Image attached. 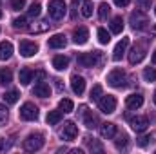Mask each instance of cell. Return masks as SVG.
I'll return each mask as SVG.
<instances>
[{
  "label": "cell",
  "mask_w": 156,
  "mask_h": 154,
  "mask_svg": "<svg viewBox=\"0 0 156 154\" xmlns=\"http://www.w3.org/2000/svg\"><path fill=\"white\" fill-rule=\"evenodd\" d=\"M127 45H129V38H127V37H125V38H122L116 45H115V51H113V60H115V62L122 60V56H123V53H125Z\"/></svg>",
  "instance_id": "obj_14"
},
{
  "label": "cell",
  "mask_w": 156,
  "mask_h": 154,
  "mask_svg": "<svg viewBox=\"0 0 156 154\" xmlns=\"http://www.w3.org/2000/svg\"><path fill=\"white\" fill-rule=\"evenodd\" d=\"M76 62H78L80 67H93V65H98V64L102 62V53H100V51L82 53V54H78Z\"/></svg>",
  "instance_id": "obj_1"
},
{
  "label": "cell",
  "mask_w": 156,
  "mask_h": 154,
  "mask_svg": "<svg viewBox=\"0 0 156 154\" xmlns=\"http://www.w3.org/2000/svg\"><path fill=\"white\" fill-rule=\"evenodd\" d=\"M2 98H4V102H5V103L13 105V103H16V102H18V98H20V93L13 89V91H7V93H4V96H2Z\"/></svg>",
  "instance_id": "obj_23"
},
{
  "label": "cell",
  "mask_w": 156,
  "mask_h": 154,
  "mask_svg": "<svg viewBox=\"0 0 156 154\" xmlns=\"http://www.w3.org/2000/svg\"><path fill=\"white\" fill-rule=\"evenodd\" d=\"M55 83H56V89L62 91V82H60V80H55Z\"/></svg>",
  "instance_id": "obj_45"
},
{
  "label": "cell",
  "mask_w": 156,
  "mask_h": 154,
  "mask_svg": "<svg viewBox=\"0 0 156 154\" xmlns=\"http://www.w3.org/2000/svg\"><path fill=\"white\" fill-rule=\"evenodd\" d=\"M100 134H102V138H107V140L115 138V136H116V125L111 123V121L102 123V127H100Z\"/></svg>",
  "instance_id": "obj_15"
},
{
  "label": "cell",
  "mask_w": 156,
  "mask_h": 154,
  "mask_svg": "<svg viewBox=\"0 0 156 154\" xmlns=\"http://www.w3.org/2000/svg\"><path fill=\"white\" fill-rule=\"evenodd\" d=\"M125 105H127L129 109H138V107H142V105H144V96H142L140 93H134V94L127 96Z\"/></svg>",
  "instance_id": "obj_17"
},
{
  "label": "cell",
  "mask_w": 156,
  "mask_h": 154,
  "mask_svg": "<svg viewBox=\"0 0 156 154\" xmlns=\"http://www.w3.org/2000/svg\"><path fill=\"white\" fill-rule=\"evenodd\" d=\"M145 58V49L142 45H134L131 51H129V62L134 65V64H140L142 60Z\"/></svg>",
  "instance_id": "obj_11"
},
{
  "label": "cell",
  "mask_w": 156,
  "mask_h": 154,
  "mask_svg": "<svg viewBox=\"0 0 156 154\" xmlns=\"http://www.w3.org/2000/svg\"><path fill=\"white\" fill-rule=\"evenodd\" d=\"M102 94H104V89H102V85H100V83H96V85H93L89 98H91L93 102H98V100L102 98Z\"/></svg>",
  "instance_id": "obj_26"
},
{
  "label": "cell",
  "mask_w": 156,
  "mask_h": 154,
  "mask_svg": "<svg viewBox=\"0 0 156 154\" xmlns=\"http://www.w3.org/2000/svg\"><path fill=\"white\" fill-rule=\"evenodd\" d=\"M13 27H15V29H26V27H27V20H26V16H18V18H15V20H13Z\"/></svg>",
  "instance_id": "obj_35"
},
{
  "label": "cell",
  "mask_w": 156,
  "mask_h": 154,
  "mask_svg": "<svg viewBox=\"0 0 156 154\" xmlns=\"http://www.w3.org/2000/svg\"><path fill=\"white\" fill-rule=\"evenodd\" d=\"M154 140H156V132H153V134H149V136L140 138V140H138V145H140V147H147L149 142H154Z\"/></svg>",
  "instance_id": "obj_36"
},
{
  "label": "cell",
  "mask_w": 156,
  "mask_h": 154,
  "mask_svg": "<svg viewBox=\"0 0 156 154\" xmlns=\"http://www.w3.org/2000/svg\"><path fill=\"white\" fill-rule=\"evenodd\" d=\"M44 78H45V73H44V71H38V73H37V76H35V80H38V82H42Z\"/></svg>",
  "instance_id": "obj_44"
},
{
  "label": "cell",
  "mask_w": 156,
  "mask_h": 154,
  "mask_svg": "<svg viewBox=\"0 0 156 154\" xmlns=\"http://www.w3.org/2000/svg\"><path fill=\"white\" fill-rule=\"evenodd\" d=\"M11 147V142H7L4 136H0V151H5V149H9Z\"/></svg>",
  "instance_id": "obj_42"
},
{
  "label": "cell",
  "mask_w": 156,
  "mask_h": 154,
  "mask_svg": "<svg viewBox=\"0 0 156 154\" xmlns=\"http://www.w3.org/2000/svg\"><path fill=\"white\" fill-rule=\"evenodd\" d=\"M154 13H156V9H154Z\"/></svg>",
  "instance_id": "obj_50"
},
{
  "label": "cell",
  "mask_w": 156,
  "mask_h": 154,
  "mask_svg": "<svg viewBox=\"0 0 156 154\" xmlns=\"http://www.w3.org/2000/svg\"><path fill=\"white\" fill-rule=\"evenodd\" d=\"M60 120H62V111L60 109L58 111H49L47 116H45V121L49 125H56V123H60Z\"/></svg>",
  "instance_id": "obj_22"
},
{
  "label": "cell",
  "mask_w": 156,
  "mask_h": 154,
  "mask_svg": "<svg viewBox=\"0 0 156 154\" xmlns=\"http://www.w3.org/2000/svg\"><path fill=\"white\" fill-rule=\"evenodd\" d=\"M13 56V44L4 40L0 42V60H9Z\"/></svg>",
  "instance_id": "obj_18"
},
{
  "label": "cell",
  "mask_w": 156,
  "mask_h": 154,
  "mask_svg": "<svg viewBox=\"0 0 156 154\" xmlns=\"http://www.w3.org/2000/svg\"><path fill=\"white\" fill-rule=\"evenodd\" d=\"M67 13V5L64 0H51L49 2V16L53 20H60L64 18V15Z\"/></svg>",
  "instance_id": "obj_4"
},
{
  "label": "cell",
  "mask_w": 156,
  "mask_h": 154,
  "mask_svg": "<svg viewBox=\"0 0 156 154\" xmlns=\"http://www.w3.org/2000/svg\"><path fill=\"white\" fill-rule=\"evenodd\" d=\"M125 82H127V75L123 69H113L109 75H107V83L111 87H116V89H122L125 87Z\"/></svg>",
  "instance_id": "obj_2"
},
{
  "label": "cell",
  "mask_w": 156,
  "mask_h": 154,
  "mask_svg": "<svg viewBox=\"0 0 156 154\" xmlns=\"http://www.w3.org/2000/svg\"><path fill=\"white\" fill-rule=\"evenodd\" d=\"M87 143H89V149H91L93 152H102V151H104V147H102V143H100V142H96V140H93V142H89V138H87Z\"/></svg>",
  "instance_id": "obj_37"
},
{
  "label": "cell",
  "mask_w": 156,
  "mask_h": 154,
  "mask_svg": "<svg viewBox=\"0 0 156 154\" xmlns=\"http://www.w3.org/2000/svg\"><path fill=\"white\" fill-rule=\"evenodd\" d=\"M82 116H83V123H85L87 129H94V127H96V116H93L91 113H87V111Z\"/></svg>",
  "instance_id": "obj_27"
},
{
  "label": "cell",
  "mask_w": 156,
  "mask_h": 154,
  "mask_svg": "<svg viewBox=\"0 0 156 154\" xmlns=\"http://www.w3.org/2000/svg\"><path fill=\"white\" fill-rule=\"evenodd\" d=\"M98 109L104 114H113L116 111V98L113 94H102V98L98 100Z\"/></svg>",
  "instance_id": "obj_3"
},
{
  "label": "cell",
  "mask_w": 156,
  "mask_h": 154,
  "mask_svg": "<svg viewBox=\"0 0 156 154\" xmlns=\"http://www.w3.org/2000/svg\"><path fill=\"white\" fill-rule=\"evenodd\" d=\"M91 15H93V2L91 0H83L82 2V16L89 18Z\"/></svg>",
  "instance_id": "obj_29"
},
{
  "label": "cell",
  "mask_w": 156,
  "mask_h": 154,
  "mask_svg": "<svg viewBox=\"0 0 156 154\" xmlns=\"http://www.w3.org/2000/svg\"><path fill=\"white\" fill-rule=\"evenodd\" d=\"M44 136L42 134H29L26 140H24V149L27 151V152H35V151H40L42 147H44Z\"/></svg>",
  "instance_id": "obj_5"
},
{
  "label": "cell",
  "mask_w": 156,
  "mask_h": 154,
  "mask_svg": "<svg viewBox=\"0 0 156 154\" xmlns=\"http://www.w3.org/2000/svg\"><path fill=\"white\" fill-rule=\"evenodd\" d=\"M58 109H60L62 113H73L75 105H73V102H71L69 98H62L60 103H58Z\"/></svg>",
  "instance_id": "obj_25"
},
{
  "label": "cell",
  "mask_w": 156,
  "mask_h": 154,
  "mask_svg": "<svg viewBox=\"0 0 156 154\" xmlns=\"http://www.w3.org/2000/svg\"><path fill=\"white\" fill-rule=\"evenodd\" d=\"M20 118L26 120V121H35L38 120V107L31 102H26L22 107H20Z\"/></svg>",
  "instance_id": "obj_6"
},
{
  "label": "cell",
  "mask_w": 156,
  "mask_h": 154,
  "mask_svg": "<svg viewBox=\"0 0 156 154\" xmlns=\"http://www.w3.org/2000/svg\"><path fill=\"white\" fill-rule=\"evenodd\" d=\"M89 38V31H87V27H83V26H80L76 27L75 31H73V42L76 44V45H83L85 42Z\"/></svg>",
  "instance_id": "obj_13"
},
{
  "label": "cell",
  "mask_w": 156,
  "mask_h": 154,
  "mask_svg": "<svg viewBox=\"0 0 156 154\" xmlns=\"http://www.w3.org/2000/svg\"><path fill=\"white\" fill-rule=\"evenodd\" d=\"M71 89H73V93L75 94H83V91H85V78L80 76V75H73L71 76Z\"/></svg>",
  "instance_id": "obj_10"
},
{
  "label": "cell",
  "mask_w": 156,
  "mask_h": 154,
  "mask_svg": "<svg viewBox=\"0 0 156 154\" xmlns=\"http://www.w3.org/2000/svg\"><path fill=\"white\" fill-rule=\"evenodd\" d=\"M144 80H145V82H154L156 80V69L154 67H145V69H144Z\"/></svg>",
  "instance_id": "obj_31"
},
{
  "label": "cell",
  "mask_w": 156,
  "mask_h": 154,
  "mask_svg": "<svg viewBox=\"0 0 156 154\" xmlns=\"http://www.w3.org/2000/svg\"><path fill=\"white\" fill-rule=\"evenodd\" d=\"M127 143H129V136H127V134H118L116 136V142H115L116 149H123V147H127Z\"/></svg>",
  "instance_id": "obj_33"
},
{
  "label": "cell",
  "mask_w": 156,
  "mask_h": 154,
  "mask_svg": "<svg viewBox=\"0 0 156 154\" xmlns=\"http://www.w3.org/2000/svg\"><path fill=\"white\" fill-rule=\"evenodd\" d=\"M71 152H73V154H82V151H80V149H73Z\"/></svg>",
  "instance_id": "obj_47"
},
{
  "label": "cell",
  "mask_w": 156,
  "mask_h": 154,
  "mask_svg": "<svg viewBox=\"0 0 156 154\" xmlns=\"http://www.w3.org/2000/svg\"><path fill=\"white\" fill-rule=\"evenodd\" d=\"M18 49H20V54L24 58H31V56H35L38 53V45L35 42H31V40H22Z\"/></svg>",
  "instance_id": "obj_8"
},
{
  "label": "cell",
  "mask_w": 156,
  "mask_h": 154,
  "mask_svg": "<svg viewBox=\"0 0 156 154\" xmlns=\"http://www.w3.org/2000/svg\"><path fill=\"white\" fill-rule=\"evenodd\" d=\"M96 35H98V42H100V44H109V42H111V35H109L104 27H100Z\"/></svg>",
  "instance_id": "obj_32"
},
{
  "label": "cell",
  "mask_w": 156,
  "mask_h": 154,
  "mask_svg": "<svg viewBox=\"0 0 156 154\" xmlns=\"http://www.w3.org/2000/svg\"><path fill=\"white\" fill-rule=\"evenodd\" d=\"M151 60H153V64L156 65V49H154V53H153V56H151Z\"/></svg>",
  "instance_id": "obj_46"
},
{
  "label": "cell",
  "mask_w": 156,
  "mask_h": 154,
  "mask_svg": "<svg viewBox=\"0 0 156 154\" xmlns=\"http://www.w3.org/2000/svg\"><path fill=\"white\" fill-rule=\"evenodd\" d=\"M47 27H49L47 20H42V22H38V26H35V27H33V33H42V31H45Z\"/></svg>",
  "instance_id": "obj_39"
},
{
  "label": "cell",
  "mask_w": 156,
  "mask_h": 154,
  "mask_svg": "<svg viewBox=\"0 0 156 154\" xmlns=\"http://www.w3.org/2000/svg\"><path fill=\"white\" fill-rule=\"evenodd\" d=\"M40 4L38 2H33L31 5H29V9H27V16H31V18H35V16H38L40 15Z\"/></svg>",
  "instance_id": "obj_34"
},
{
  "label": "cell",
  "mask_w": 156,
  "mask_h": 154,
  "mask_svg": "<svg viewBox=\"0 0 156 154\" xmlns=\"http://www.w3.org/2000/svg\"><path fill=\"white\" fill-rule=\"evenodd\" d=\"M18 80H20V83H22V85H29V83H31V80H33V71H31L29 67L20 69V73H18Z\"/></svg>",
  "instance_id": "obj_21"
},
{
  "label": "cell",
  "mask_w": 156,
  "mask_h": 154,
  "mask_svg": "<svg viewBox=\"0 0 156 154\" xmlns=\"http://www.w3.org/2000/svg\"><path fill=\"white\" fill-rule=\"evenodd\" d=\"M33 94L35 96H40V98H47L51 94V89H49V85L45 82H38L35 85V89H33Z\"/></svg>",
  "instance_id": "obj_19"
},
{
  "label": "cell",
  "mask_w": 156,
  "mask_h": 154,
  "mask_svg": "<svg viewBox=\"0 0 156 154\" xmlns=\"http://www.w3.org/2000/svg\"><path fill=\"white\" fill-rule=\"evenodd\" d=\"M67 65H69V58H67V56L58 54V56L53 58V67H55L56 71H64V69H67Z\"/></svg>",
  "instance_id": "obj_20"
},
{
  "label": "cell",
  "mask_w": 156,
  "mask_h": 154,
  "mask_svg": "<svg viewBox=\"0 0 156 154\" xmlns=\"http://www.w3.org/2000/svg\"><path fill=\"white\" fill-rule=\"evenodd\" d=\"M5 121H7V109L0 105V123H5Z\"/></svg>",
  "instance_id": "obj_41"
},
{
  "label": "cell",
  "mask_w": 156,
  "mask_h": 154,
  "mask_svg": "<svg viewBox=\"0 0 156 154\" xmlns=\"http://www.w3.org/2000/svg\"><path fill=\"white\" fill-rule=\"evenodd\" d=\"M147 24H149V20H147V16L144 15V11H134V13L131 15V26H133V29L142 31V29L147 27Z\"/></svg>",
  "instance_id": "obj_9"
},
{
  "label": "cell",
  "mask_w": 156,
  "mask_h": 154,
  "mask_svg": "<svg viewBox=\"0 0 156 154\" xmlns=\"http://www.w3.org/2000/svg\"><path fill=\"white\" fill-rule=\"evenodd\" d=\"M131 127H133V131H136V132H144V131L149 127L147 116H134V118H131Z\"/></svg>",
  "instance_id": "obj_12"
},
{
  "label": "cell",
  "mask_w": 156,
  "mask_h": 154,
  "mask_svg": "<svg viewBox=\"0 0 156 154\" xmlns=\"http://www.w3.org/2000/svg\"><path fill=\"white\" fill-rule=\"evenodd\" d=\"M122 31H123V18L122 16H115L113 22H111V33L120 35Z\"/></svg>",
  "instance_id": "obj_24"
},
{
  "label": "cell",
  "mask_w": 156,
  "mask_h": 154,
  "mask_svg": "<svg viewBox=\"0 0 156 154\" xmlns=\"http://www.w3.org/2000/svg\"><path fill=\"white\" fill-rule=\"evenodd\" d=\"M0 18H2V11H0Z\"/></svg>",
  "instance_id": "obj_49"
},
{
  "label": "cell",
  "mask_w": 156,
  "mask_h": 154,
  "mask_svg": "<svg viewBox=\"0 0 156 154\" xmlns=\"http://www.w3.org/2000/svg\"><path fill=\"white\" fill-rule=\"evenodd\" d=\"M78 136V127L73 123V121H66L62 131H60V138L66 140V142H73Z\"/></svg>",
  "instance_id": "obj_7"
},
{
  "label": "cell",
  "mask_w": 156,
  "mask_h": 154,
  "mask_svg": "<svg viewBox=\"0 0 156 154\" xmlns=\"http://www.w3.org/2000/svg\"><path fill=\"white\" fill-rule=\"evenodd\" d=\"M13 82V73L9 69H0V83L2 85H7Z\"/></svg>",
  "instance_id": "obj_28"
},
{
  "label": "cell",
  "mask_w": 156,
  "mask_h": 154,
  "mask_svg": "<svg viewBox=\"0 0 156 154\" xmlns=\"http://www.w3.org/2000/svg\"><path fill=\"white\" fill-rule=\"evenodd\" d=\"M153 100H154V103H156V91H154V96H153Z\"/></svg>",
  "instance_id": "obj_48"
},
{
  "label": "cell",
  "mask_w": 156,
  "mask_h": 154,
  "mask_svg": "<svg viewBox=\"0 0 156 154\" xmlns=\"http://www.w3.org/2000/svg\"><path fill=\"white\" fill-rule=\"evenodd\" d=\"M66 44H67V38H66V35H53L49 42H47V45L51 47V49H62V47H66Z\"/></svg>",
  "instance_id": "obj_16"
},
{
  "label": "cell",
  "mask_w": 156,
  "mask_h": 154,
  "mask_svg": "<svg viewBox=\"0 0 156 154\" xmlns=\"http://www.w3.org/2000/svg\"><path fill=\"white\" fill-rule=\"evenodd\" d=\"M129 2H131V0H115V4H116L118 7H125Z\"/></svg>",
  "instance_id": "obj_43"
},
{
  "label": "cell",
  "mask_w": 156,
  "mask_h": 154,
  "mask_svg": "<svg viewBox=\"0 0 156 154\" xmlns=\"http://www.w3.org/2000/svg\"><path fill=\"white\" fill-rule=\"evenodd\" d=\"M136 5H138V9L140 11H147V9H151V0H136Z\"/></svg>",
  "instance_id": "obj_38"
},
{
  "label": "cell",
  "mask_w": 156,
  "mask_h": 154,
  "mask_svg": "<svg viewBox=\"0 0 156 154\" xmlns=\"http://www.w3.org/2000/svg\"><path fill=\"white\" fill-rule=\"evenodd\" d=\"M24 5H26V0H11V7H13L15 11L24 9Z\"/></svg>",
  "instance_id": "obj_40"
},
{
  "label": "cell",
  "mask_w": 156,
  "mask_h": 154,
  "mask_svg": "<svg viewBox=\"0 0 156 154\" xmlns=\"http://www.w3.org/2000/svg\"><path fill=\"white\" fill-rule=\"evenodd\" d=\"M109 11H111L109 4L102 2V4L98 5V16H100V20H105V18H107V15H109Z\"/></svg>",
  "instance_id": "obj_30"
}]
</instances>
